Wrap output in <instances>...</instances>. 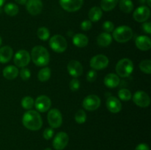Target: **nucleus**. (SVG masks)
Wrapping results in <instances>:
<instances>
[{
	"instance_id": "a19ab883",
	"label": "nucleus",
	"mask_w": 151,
	"mask_h": 150,
	"mask_svg": "<svg viewBox=\"0 0 151 150\" xmlns=\"http://www.w3.org/2000/svg\"><path fill=\"white\" fill-rule=\"evenodd\" d=\"M135 150H150L148 145L146 144H140L136 147Z\"/></svg>"
},
{
	"instance_id": "4468645a",
	"label": "nucleus",
	"mask_w": 151,
	"mask_h": 150,
	"mask_svg": "<svg viewBox=\"0 0 151 150\" xmlns=\"http://www.w3.org/2000/svg\"><path fill=\"white\" fill-rule=\"evenodd\" d=\"M51 104L52 101L50 99L48 96L44 95L38 96L36 99L35 102H34V105H35V108L41 113H44V112H47V110H50Z\"/></svg>"
},
{
	"instance_id": "c85d7f7f",
	"label": "nucleus",
	"mask_w": 151,
	"mask_h": 150,
	"mask_svg": "<svg viewBox=\"0 0 151 150\" xmlns=\"http://www.w3.org/2000/svg\"><path fill=\"white\" fill-rule=\"evenodd\" d=\"M37 35H38V38L41 40V41H47L50 38V31L47 28L42 26V27H40L39 29L37 31Z\"/></svg>"
},
{
	"instance_id": "49530a36",
	"label": "nucleus",
	"mask_w": 151,
	"mask_h": 150,
	"mask_svg": "<svg viewBox=\"0 0 151 150\" xmlns=\"http://www.w3.org/2000/svg\"><path fill=\"white\" fill-rule=\"evenodd\" d=\"M44 150H52V149L50 148H47V149H44Z\"/></svg>"
},
{
	"instance_id": "aec40b11",
	"label": "nucleus",
	"mask_w": 151,
	"mask_h": 150,
	"mask_svg": "<svg viewBox=\"0 0 151 150\" xmlns=\"http://www.w3.org/2000/svg\"><path fill=\"white\" fill-rule=\"evenodd\" d=\"M119 82H120V79H119L118 75L113 73L109 74L104 78V84L108 88H116V86L119 85Z\"/></svg>"
},
{
	"instance_id": "ea45409f",
	"label": "nucleus",
	"mask_w": 151,
	"mask_h": 150,
	"mask_svg": "<svg viewBox=\"0 0 151 150\" xmlns=\"http://www.w3.org/2000/svg\"><path fill=\"white\" fill-rule=\"evenodd\" d=\"M142 28L143 30L145 32H147V34L151 33V24L150 22H145L142 24Z\"/></svg>"
},
{
	"instance_id": "c9c22d12",
	"label": "nucleus",
	"mask_w": 151,
	"mask_h": 150,
	"mask_svg": "<svg viewBox=\"0 0 151 150\" xmlns=\"http://www.w3.org/2000/svg\"><path fill=\"white\" fill-rule=\"evenodd\" d=\"M69 87L70 89L72 91H76L79 89L80 88V82L77 78H74L71 80L70 83H69Z\"/></svg>"
},
{
	"instance_id": "9d476101",
	"label": "nucleus",
	"mask_w": 151,
	"mask_h": 150,
	"mask_svg": "<svg viewBox=\"0 0 151 150\" xmlns=\"http://www.w3.org/2000/svg\"><path fill=\"white\" fill-rule=\"evenodd\" d=\"M62 8L67 12H75L79 10L83 4V0H60Z\"/></svg>"
},
{
	"instance_id": "0eeeda50",
	"label": "nucleus",
	"mask_w": 151,
	"mask_h": 150,
	"mask_svg": "<svg viewBox=\"0 0 151 150\" xmlns=\"http://www.w3.org/2000/svg\"><path fill=\"white\" fill-rule=\"evenodd\" d=\"M109 63V58L106 55L97 54L91 59L90 66L94 70H102L107 67Z\"/></svg>"
},
{
	"instance_id": "f8f14e48",
	"label": "nucleus",
	"mask_w": 151,
	"mask_h": 150,
	"mask_svg": "<svg viewBox=\"0 0 151 150\" xmlns=\"http://www.w3.org/2000/svg\"><path fill=\"white\" fill-rule=\"evenodd\" d=\"M69 143V135L64 132H60L55 135L52 145L55 149L63 150Z\"/></svg>"
},
{
	"instance_id": "7c9ffc66",
	"label": "nucleus",
	"mask_w": 151,
	"mask_h": 150,
	"mask_svg": "<svg viewBox=\"0 0 151 150\" xmlns=\"http://www.w3.org/2000/svg\"><path fill=\"white\" fill-rule=\"evenodd\" d=\"M118 96L119 98L122 101H129L131 98H132V94L129 90L126 89V88H122V89L119 90L118 92Z\"/></svg>"
},
{
	"instance_id": "4c0bfd02",
	"label": "nucleus",
	"mask_w": 151,
	"mask_h": 150,
	"mask_svg": "<svg viewBox=\"0 0 151 150\" xmlns=\"http://www.w3.org/2000/svg\"><path fill=\"white\" fill-rule=\"evenodd\" d=\"M97 72L95 70H90L86 75V79L88 82H94L97 79Z\"/></svg>"
},
{
	"instance_id": "a18cd8bd",
	"label": "nucleus",
	"mask_w": 151,
	"mask_h": 150,
	"mask_svg": "<svg viewBox=\"0 0 151 150\" xmlns=\"http://www.w3.org/2000/svg\"><path fill=\"white\" fill-rule=\"evenodd\" d=\"M1 44H2V40H1V38L0 37V46L1 45Z\"/></svg>"
},
{
	"instance_id": "393cba45",
	"label": "nucleus",
	"mask_w": 151,
	"mask_h": 150,
	"mask_svg": "<svg viewBox=\"0 0 151 150\" xmlns=\"http://www.w3.org/2000/svg\"><path fill=\"white\" fill-rule=\"evenodd\" d=\"M119 0H102L100 2L101 10L104 11H111L113 10L117 4Z\"/></svg>"
},
{
	"instance_id": "e433bc0d",
	"label": "nucleus",
	"mask_w": 151,
	"mask_h": 150,
	"mask_svg": "<svg viewBox=\"0 0 151 150\" xmlns=\"http://www.w3.org/2000/svg\"><path fill=\"white\" fill-rule=\"evenodd\" d=\"M53 135H54V130H53L52 128H47V129L44 131L43 137H44L46 140H50L52 138Z\"/></svg>"
},
{
	"instance_id": "c03bdc74",
	"label": "nucleus",
	"mask_w": 151,
	"mask_h": 150,
	"mask_svg": "<svg viewBox=\"0 0 151 150\" xmlns=\"http://www.w3.org/2000/svg\"><path fill=\"white\" fill-rule=\"evenodd\" d=\"M147 4H148L149 7H150V6H151V1H150V0H147Z\"/></svg>"
},
{
	"instance_id": "72a5a7b5",
	"label": "nucleus",
	"mask_w": 151,
	"mask_h": 150,
	"mask_svg": "<svg viewBox=\"0 0 151 150\" xmlns=\"http://www.w3.org/2000/svg\"><path fill=\"white\" fill-rule=\"evenodd\" d=\"M31 73L30 71L27 68H23L22 70L20 71V76L24 81H27L30 78Z\"/></svg>"
},
{
	"instance_id": "cd10ccee",
	"label": "nucleus",
	"mask_w": 151,
	"mask_h": 150,
	"mask_svg": "<svg viewBox=\"0 0 151 150\" xmlns=\"http://www.w3.org/2000/svg\"><path fill=\"white\" fill-rule=\"evenodd\" d=\"M4 10L7 15L10 16H14L19 13V7L13 3H8L4 7Z\"/></svg>"
},
{
	"instance_id": "2eb2a0df",
	"label": "nucleus",
	"mask_w": 151,
	"mask_h": 150,
	"mask_svg": "<svg viewBox=\"0 0 151 150\" xmlns=\"http://www.w3.org/2000/svg\"><path fill=\"white\" fill-rule=\"evenodd\" d=\"M27 10L32 16H37L43 9L41 0H27L26 3Z\"/></svg>"
},
{
	"instance_id": "bb28decb",
	"label": "nucleus",
	"mask_w": 151,
	"mask_h": 150,
	"mask_svg": "<svg viewBox=\"0 0 151 150\" xmlns=\"http://www.w3.org/2000/svg\"><path fill=\"white\" fill-rule=\"evenodd\" d=\"M50 76H51V70L48 67L43 68L38 73V79L41 82H46L49 80Z\"/></svg>"
},
{
	"instance_id": "37998d69",
	"label": "nucleus",
	"mask_w": 151,
	"mask_h": 150,
	"mask_svg": "<svg viewBox=\"0 0 151 150\" xmlns=\"http://www.w3.org/2000/svg\"><path fill=\"white\" fill-rule=\"evenodd\" d=\"M4 1H5V0H0V7L4 4Z\"/></svg>"
},
{
	"instance_id": "7ed1b4c3",
	"label": "nucleus",
	"mask_w": 151,
	"mask_h": 150,
	"mask_svg": "<svg viewBox=\"0 0 151 150\" xmlns=\"http://www.w3.org/2000/svg\"><path fill=\"white\" fill-rule=\"evenodd\" d=\"M133 30L128 26H119L113 32V38L119 43H125L133 38Z\"/></svg>"
},
{
	"instance_id": "39448f33",
	"label": "nucleus",
	"mask_w": 151,
	"mask_h": 150,
	"mask_svg": "<svg viewBox=\"0 0 151 150\" xmlns=\"http://www.w3.org/2000/svg\"><path fill=\"white\" fill-rule=\"evenodd\" d=\"M49 44L52 49L58 53H62L67 49V42L64 37L60 35H55L49 41Z\"/></svg>"
},
{
	"instance_id": "b1692460",
	"label": "nucleus",
	"mask_w": 151,
	"mask_h": 150,
	"mask_svg": "<svg viewBox=\"0 0 151 150\" xmlns=\"http://www.w3.org/2000/svg\"><path fill=\"white\" fill-rule=\"evenodd\" d=\"M102 16H103V11H102L101 8L99 7H96V6L90 9L89 12H88V18L91 21H97L101 19Z\"/></svg>"
},
{
	"instance_id": "f3484780",
	"label": "nucleus",
	"mask_w": 151,
	"mask_h": 150,
	"mask_svg": "<svg viewBox=\"0 0 151 150\" xmlns=\"http://www.w3.org/2000/svg\"><path fill=\"white\" fill-rule=\"evenodd\" d=\"M108 110L113 113H117L122 109V104L118 99L114 96H109L106 101Z\"/></svg>"
},
{
	"instance_id": "79ce46f5",
	"label": "nucleus",
	"mask_w": 151,
	"mask_h": 150,
	"mask_svg": "<svg viewBox=\"0 0 151 150\" xmlns=\"http://www.w3.org/2000/svg\"><path fill=\"white\" fill-rule=\"evenodd\" d=\"M15 1L19 4H25L27 3V0H15Z\"/></svg>"
},
{
	"instance_id": "f257e3e1",
	"label": "nucleus",
	"mask_w": 151,
	"mask_h": 150,
	"mask_svg": "<svg viewBox=\"0 0 151 150\" xmlns=\"http://www.w3.org/2000/svg\"><path fill=\"white\" fill-rule=\"evenodd\" d=\"M23 125L32 131L38 130L42 126V119L39 113L35 110H28L24 114L22 118Z\"/></svg>"
},
{
	"instance_id": "5701e85b",
	"label": "nucleus",
	"mask_w": 151,
	"mask_h": 150,
	"mask_svg": "<svg viewBox=\"0 0 151 150\" xmlns=\"http://www.w3.org/2000/svg\"><path fill=\"white\" fill-rule=\"evenodd\" d=\"M97 42L102 47H107L111 44L112 37L108 32H102L97 36Z\"/></svg>"
},
{
	"instance_id": "1a4fd4ad",
	"label": "nucleus",
	"mask_w": 151,
	"mask_h": 150,
	"mask_svg": "<svg viewBox=\"0 0 151 150\" xmlns=\"http://www.w3.org/2000/svg\"><path fill=\"white\" fill-rule=\"evenodd\" d=\"M100 104H101L100 99L97 96L91 94L87 96L84 99L83 101V107L88 111H94L100 107Z\"/></svg>"
},
{
	"instance_id": "9b49d317",
	"label": "nucleus",
	"mask_w": 151,
	"mask_h": 150,
	"mask_svg": "<svg viewBox=\"0 0 151 150\" xmlns=\"http://www.w3.org/2000/svg\"><path fill=\"white\" fill-rule=\"evenodd\" d=\"M133 101L137 106L141 107H147L150 104V99L145 91H138L134 94Z\"/></svg>"
},
{
	"instance_id": "2f4dec72",
	"label": "nucleus",
	"mask_w": 151,
	"mask_h": 150,
	"mask_svg": "<svg viewBox=\"0 0 151 150\" xmlns=\"http://www.w3.org/2000/svg\"><path fill=\"white\" fill-rule=\"evenodd\" d=\"M139 69L144 73L150 74L151 73V61L150 60H142L139 63Z\"/></svg>"
},
{
	"instance_id": "f704fd0d",
	"label": "nucleus",
	"mask_w": 151,
	"mask_h": 150,
	"mask_svg": "<svg viewBox=\"0 0 151 150\" xmlns=\"http://www.w3.org/2000/svg\"><path fill=\"white\" fill-rule=\"evenodd\" d=\"M103 29L106 31V32H108V33H110L111 32L114 31V25L110 21H106L103 23Z\"/></svg>"
},
{
	"instance_id": "dca6fc26",
	"label": "nucleus",
	"mask_w": 151,
	"mask_h": 150,
	"mask_svg": "<svg viewBox=\"0 0 151 150\" xmlns=\"http://www.w3.org/2000/svg\"><path fill=\"white\" fill-rule=\"evenodd\" d=\"M67 70L69 74L74 78L81 76L83 71V69L80 62L77 60H71L67 65Z\"/></svg>"
},
{
	"instance_id": "473e14b6",
	"label": "nucleus",
	"mask_w": 151,
	"mask_h": 150,
	"mask_svg": "<svg viewBox=\"0 0 151 150\" xmlns=\"http://www.w3.org/2000/svg\"><path fill=\"white\" fill-rule=\"evenodd\" d=\"M86 113L84 110H79L75 113V119L78 124H83L86 121Z\"/></svg>"
},
{
	"instance_id": "4be33fe9",
	"label": "nucleus",
	"mask_w": 151,
	"mask_h": 150,
	"mask_svg": "<svg viewBox=\"0 0 151 150\" xmlns=\"http://www.w3.org/2000/svg\"><path fill=\"white\" fill-rule=\"evenodd\" d=\"M3 76L9 80L16 79L19 75V70L14 66H8L3 69Z\"/></svg>"
},
{
	"instance_id": "ddd939ff",
	"label": "nucleus",
	"mask_w": 151,
	"mask_h": 150,
	"mask_svg": "<svg viewBox=\"0 0 151 150\" xmlns=\"http://www.w3.org/2000/svg\"><path fill=\"white\" fill-rule=\"evenodd\" d=\"M150 10L147 6H140L135 10L133 14L134 20L137 22H145L150 18Z\"/></svg>"
},
{
	"instance_id": "423d86ee",
	"label": "nucleus",
	"mask_w": 151,
	"mask_h": 150,
	"mask_svg": "<svg viewBox=\"0 0 151 150\" xmlns=\"http://www.w3.org/2000/svg\"><path fill=\"white\" fill-rule=\"evenodd\" d=\"M47 120L52 128L60 127L63 121L61 113L58 109H52L47 114Z\"/></svg>"
},
{
	"instance_id": "a211bd4d",
	"label": "nucleus",
	"mask_w": 151,
	"mask_h": 150,
	"mask_svg": "<svg viewBox=\"0 0 151 150\" xmlns=\"http://www.w3.org/2000/svg\"><path fill=\"white\" fill-rule=\"evenodd\" d=\"M136 46L142 51H147L151 48L150 38L146 35H141L137 37L135 41Z\"/></svg>"
},
{
	"instance_id": "6ab92c4d",
	"label": "nucleus",
	"mask_w": 151,
	"mask_h": 150,
	"mask_svg": "<svg viewBox=\"0 0 151 150\" xmlns=\"http://www.w3.org/2000/svg\"><path fill=\"white\" fill-rule=\"evenodd\" d=\"M13 49L8 46H4L0 48V63H8L13 57Z\"/></svg>"
},
{
	"instance_id": "a878e982",
	"label": "nucleus",
	"mask_w": 151,
	"mask_h": 150,
	"mask_svg": "<svg viewBox=\"0 0 151 150\" xmlns=\"http://www.w3.org/2000/svg\"><path fill=\"white\" fill-rule=\"evenodd\" d=\"M119 5L120 10L125 13H130L134 10V4L131 0H120Z\"/></svg>"
},
{
	"instance_id": "58836bf2",
	"label": "nucleus",
	"mask_w": 151,
	"mask_h": 150,
	"mask_svg": "<svg viewBox=\"0 0 151 150\" xmlns=\"http://www.w3.org/2000/svg\"><path fill=\"white\" fill-rule=\"evenodd\" d=\"M81 29L84 31H88L90 29L92 26V24H91V21L90 20H84L81 23Z\"/></svg>"
},
{
	"instance_id": "412c9836",
	"label": "nucleus",
	"mask_w": 151,
	"mask_h": 150,
	"mask_svg": "<svg viewBox=\"0 0 151 150\" xmlns=\"http://www.w3.org/2000/svg\"><path fill=\"white\" fill-rule=\"evenodd\" d=\"M72 42L75 46L79 48H83L86 46L88 43V38L86 35L81 33H78L75 35L72 38Z\"/></svg>"
},
{
	"instance_id": "20e7f679",
	"label": "nucleus",
	"mask_w": 151,
	"mask_h": 150,
	"mask_svg": "<svg viewBox=\"0 0 151 150\" xmlns=\"http://www.w3.org/2000/svg\"><path fill=\"white\" fill-rule=\"evenodd\" d=\"M134 71V63L130 59L123 58L119 60L116 66L117 75L121 77H128Z\"/></svg>"
},
{
	"instance_id": "c756f323",
	"label": "nucleus",
	"mask_w": 151,
	"mask_h": 150,
	"mask_svg": "<svg viewBox=\"0 0 151 150\" xmlns=\"http://www.w3.org/2000/svg\"><path fill=\"white\" fill-rule=\"evenodd\" d=\"M34 100L30 96H25L22 100V106L25 110H31L32 107L34 106Z\"/></svg>"
},
{
	"instance_id": "6e6552de",
	"label": "nucleus",
	"mask_w": 151,
	"mask_h": 150,
	"mask_svg": "<svg viewBox=\"0 0 151 150\" xmlns=\"http://www.w3.org/2000/svg\"><path fill=\"white\" fill-rule=\"evenodd\" d=\"M13 61L16 66L21 68H24L27 66L30 61V55L26 50H19L14 55Z\"/></svg>"
},
{
	"instance_id": "f03ea898",
	"label": "nucleus",
	"mask_w": 151,
	"mask_h": 150,
	"mask_svg": "<svg viewBox=\"0 0 151 150\" xmlns=\"http://www.w3.org/2000/svg\"><path fill=\"white\" fill-rule=\"evenodd\" d=\"M30 58L38 66H45L50 63V53L46 48L41 46H35L31 51Z\"/></svg>"
}]
</instances>
